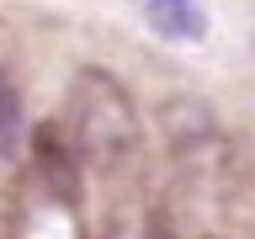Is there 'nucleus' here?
<instances>
[{"instance_id": "f257e3e1", "label": "nucleus", "mask_w": 255, "mask_h": 239, "mask_svg": "<svg viewBox=\"0 0 255 239\" xmlns=\"http://www.w3.org/2000/svg\"><path fill=\"white\" fill-rule=\"evenodd\" d=\"M64 127L85 175L101 181L112 197L143 186V117L112 69H96V64L75 69L64 96Z\"/></svg>"}, {"instance_id": "f03ea898", "label": "nucleus", "mask_w": 255, "mask_h": 239, "mask_svg": "<svg viewBox=\"0 0 255 239\" xmlns=\"http://www.w3.org/2000/svg\"><path fill=\"white\" fill-rule=\"evenodd\" d=\"M80 165L64 117L37 122L27 138V165L5 191V239H85L80 213Z\"/></svg>"}, {"instance_id": "7ed1b4c3", "label": "nucleus", "mask_w": 255, "mask_h": 239, "mask_svg": "<svg viewBox=\"0 0 255 239\" xmlns=\"http://www.w3.org/2000/svg\"><path fill=\"white\" fill-rule=\"evenodd\" d=\"M101 239H175L170 207L143 191H117L101 218Z\"/></svg>"}, {"instance_id": "20e7f679", "label": "nucleus", "mask_w": 255, "mask_h": 239, "mask_svg": "<svg viewBox=\"0 0 255 239\" xmlns=\"http://www.w3.org/2000/svg\"><path fill=\"white\" fill-rule=\"evenodd\" d=\"M149 27L170 43H197L207 32V21H202L197 0H149Z\"/></svg>"}, {"instance_id": "39448f33", "label": "nucleus", "mask_w": 255, "mask_h": 239, "mask_svg": "<svg viewBox=\"0 0 255 239\" xmlns=\"http://www.w3.org/2000/svg\"><path fill=\"white\" fill-rule=\"evenodd\" d=\"M16 127H21V107H16V91L5 85V75H0V149H11Z\"/></svg>"}]
</instances>
